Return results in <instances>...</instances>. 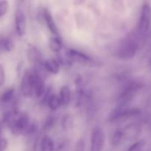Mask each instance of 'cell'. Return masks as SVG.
<instances>
[{
  "label": "cell",
  "mask_w": 151,
  "mask_h": 151,
  "mask_svg": "<svg viewBox=\"0 0 151 151\" xmlns=\"http://www.w3.org/2000/svg\"><path fill=\"white\" fill-rule=\"evenodd\" d=\"M29 117L28 114L24 112L19 113L14 120L11 122L9 128L15 135L19 134H27L31 125H29Z\"/></svg>",
  "instance_id": "cell-1"
},
{
  "label": "cell",
  "mask_w": 151,
  "mask_h": 151,
  "mask_svg": "<svg viewBox=\"0 0 151 151\" xmlns=\"http://www.w3.org/2000/svg\"><path fill=\"white\" fill-rule=\"evenodd\" d=\"M141 84L137 82H132L121 93L117 99L118 108H126L130 104L137 91L141 88Z\"/></svg>",
  "instance_id": "cell-2"
},
{
  "label": "cell",
  "mask_w": 151,
  "mask_h": 151,
  "mask_svg": "<svg viewBox=\"0 0 151 151\" xmlns=\"http://www.w3.org/2000/svg\"><path fill=\"white\" fill-rule=\"evenodd\" d=\"M151 24V6L145 1L141 10L139 20L138 23V30L141 34H145L150 29Z\"/></svg>",
  "instance_id": "cell-3"
},
{
  "label": "cell",
  "mask_w": 151,
  "mask_h": 151,
  "mask_svg": "<svg viewBox=\"0 0 151 151\" xmlns=\"http://www.w3.org/2000/svg\"><path fill=\"white\" fill-rule=\"evenodd\" d=\"M138 44L134 40L130 39L123 41L122 45L119 47L118 55L119 58L125 60H129L135 56L138 50Z\"/></svg>",
  "instance_id": "cell-4"
},
{
  "label": "cell",
  "mask_w": 151,
  "mask_h": 151,
  "mask_svg": "<svg viewBox=\"0 0 151 151\" xmlns=\"http://www.w3.org/2000/svg\"><path fill=\"white\" fill-rule=\"evenodd\" d=\"M105 145V134L100 127L92 129L91 134L90 151H103Z\"/></svg>",
  "instance_id": "cell-5"
},
{
  "label": "cell",
  "mask_w": 151,
  "mask_h": 151,
  "mask_svg": "<svg viewBox=\"0 0 151 151\" xmlns=\"http://www.w3.org/2000/svg\"><path fill=\"white\" fill-rule=\"evenodd\" d=\"M21 91L24 97H30L34 94L33 74L29 71L26 70L24 72L21 82Z\"/></svg>",
  "instance_id": "cell-6"
},
{
  "label": "cell",
  "mask_w": 151,
  "mask_h": 151,
  "mask_svg": "<svg viewBox=\"0 0 151 151\" xmlns=\"http://www.w3.org/2000/svg\"><path fill=\"white\" fill-rule=\"evenodd\" d=\"M140 110L137 108H116L112 113L111 120L116 121L122 120L123 119H128L131 116L139 114Z\"/></svg>",
  "instance_id": "cell-7"
},
{
  "label": "cell",
  "mask_w": 151,
  "mask_h": 151,
  "mask_svg": "<svg viewBox=\"0 0 151 151\" xmlns=\"http://www.w3.org/2000/svg\"><path fill=\"white\" fill-rule=\"evenodd\" d=\"M69 59L75 63H80L81 65H86V66H90V65L95 64V62L91 58L83 53L81 52L75 50H69L68 52Z\"/></svg>",
  "instance_id": "cell-8"
},
{
  "label": "cell",
  "mask_w": 151,
  "mask_h": 151,
  "mask_svg": "<svg viewBox=\"0 0 151 151\" xmlns=\"http://www.w3.org/2000/svg\"><path fill=\"white\" fill-rule=\"evenodd\" d=\"M16 30L19 37H23L26 33L27 19L26 16L22 9H17L15 13Z\"/></svg>",
  "instance_id": "cell-9"
},
{
  "label": "cell",
  "mask_w": 151,
  "mask_h": 151,
  "mask_svg": "<svg viewBox=\"0 0 151 151\" xmlns=\"http://www.w3.org/2000/svg\"><path fill=\"white\" fill-rule=\"evenodd\" d=\"M33 85L34 94L37 97H41L45 92V83L42 77L35 72H33Z\"/></svg>",
  "instance_id": "cell-10"
},
{
  "label": "cell",
  "mask_w": 151,
  "mask_h": 151,
  "mask_svg": "<svg viewBox=\"0 0 151 151\" xmlns=\"http://www.w3.org/2000/svg\"><path fill=\"white\" fill-rule=\"evenodd\" d=\"M44 19L45 20L46 24H47V27L49 28L50 32L56 35H58V29L57 25H56L54 19H53L51 13L47 9L44 10Z\"/></svg>",
  "instance_id": "cell-11"
},
{
  "label": "cell",
  "mask_w": 151,
  "mask_h": 151,
  "mask_svg": "<svg viewBox=\"0 0 151 151\" xmlns=\"http://www.w3.org/2000/svg\"><path fill=\"white\" fill-rule=\"evenodd\" d=\"M59 99H60L61 106H67L70 102L71 91L67 85L62 86L59 92Z\"/></svg>",
  "instance_id": "cell-12"
},
{
  "label": "cell",
  "mask_w": 151,
  "mask_h": 151,
  "mask_svg": "<svg viewBox=\"0 0 151 151\" xmlns=\"http://www.w3.org/2000/svg\"><path fill=\"white\" fill-rule=\"evenodd\" d=\"M44 66L47 72L53 74V75L58 74L60 70V64H59L58 61L55 59L50 58L45 60V62L44 63Z\"/></svg>",
  "instance_id": "cell-13"
},
{
  "label": "cell",
  "mask_w": 151,
  "mask_h": 151,
  "mask_svg": "<svg viewBox=\"0 0 151 151\" xmlns=\"http://www.w3.org/2000/svg\"><path fill=\"white\" fill-rule=\"evenodd\" d=\"M14 48V44L11 38L0 35V52H10Z\"/></svg>",
  "instance_id": "cell-14"
},
{
  "label": "cell",
  "mask_w": 151,
  "mask_h": 151,
  "mask_svg": "<svg viewBox=\"0 0 151 151\" xmlns=\"http://www.w3.org/2000/svg\"><path fill=\"white\" fill-rule=\"evenodd\" d=\"M41 151H55V143L48 136L43 137L41 142Z\"/></svg>",
  "instance_id": "cell-15"
},
{
  "label": "cell",
  "mask_w": 151,
  "mask_h": 151,
  "mask_svg": "<svg viewBox=\"0 0 151 151\" xmlns=\"http://www.w3.org/2000/svg\"><path fill=\"white\" fill-rule=\"evenodd\" d=\"M28 58L30 61L34 63H41V60H42V56H41V52L39 50H37L36 48H29L28 50Z\"/></svg>",
  "instance_id": "cell-16"
},
{
  "label": "cell",
  "mask_w": 151,
  "mask_h": 151,
  "mask_svg": "<svg viewBox=\"0 0 151 151\" xmlns=\"http://www.w3.org/2000/svg\"><path fill=\"white\" fill-rule=\"evenodd\" d=\"M47 105L52 111L58 110L59 107L61 106L58 96L55 95V94L50 95L47 99Z\"/></svg>",
  "instance_id": "cell-17"
},
{
  "label": "cell",
  "mask_w": 151,
  "mask_h": 151,
  "mask_svg": "<svg viewBox=\"0 0 151 151\" xmlns=\"http://www.w3.org/2000/svg\"><path fill=\"white\" fill-rule=\"evenodd\" d=\"M49 47L50 50L54 52L58 53L62 49V43L58 37L51 38L49 41Z\"/></svg>",
  "instance_id": "cell-18"
},
{
  "label": "cell",
  "mask_w": 151,
  "mask_h": 151,
  "mask_svg": "<svg viewBox=\"0 0 151 151\" xmlns=\"http://www.w3.org/2000/svg\"><path fill=\"white\" fill-rule=\"evenodd\" d=\"M74 126V118L72 115L67 114L64 115L62 119V127L63 130H70L73 128Z\"/></svg>",
  "instance_id": "cell-19"
},
{
  "label": "cell",
  "mask_w": 151,
  "mask_h": 151,
  "mask_svg": "<svg viewBox=\"0 0 151 151\" xmlns=\"http://www.w3.org/2000/svg\"><path fill=\"white\" fill-rule=\"evenodd\" d=\"M15 90L13 88H7L6 91H4L1 97V101L3 103H8L13 100V97H14Z\"/></svg>",
  "instance_id": "cell-20"
},
{
  "label": "cell",
  "mask_w": 151,
  "mask_h": 151,
  "mask_svg": "<svg viewBox=\"0 0 151 151\" xmlns=\"http://www.w3.org/2000/svg\"><path fill=\"white\" fill-rule=\"evenodd\" d=\"M124 137H125V133H124V131L120 129L117 130L114 133L113 139H112V145H113V146L119 145L122 143Z\"/></svg>",
  "instance_id": "cell-21"
},
{
  "label": "cell",
  "mask_w": 151,
  "mask_h": 151,
  "mask_svg": "<svg viewBox=\"0 0 151 151\" xmlns=\"http://www.w3.org/2000/svg\"><path fill=\"white\" fill-rule=\"evenodd\" d=\"M145 140H139V141L134 143L128 148V151H141L145 147Z\"/></svg>",
  "instance_id": "cell-22"
},
{
  "label": "cell",
  "mask_w": 151,
  "mask_h": 151,
  "mask_svg": "<svg viewBox=\"0 0 151 151\" xmlns=\"http://www.w3.org/2000/svg\"><path fill=\"white\" fill-rule=\"evenodd\" d=\"M55 123V117L54 116H49L48 117H47V119H46L44 128L46 131L49 129H51V128L54 126Z\"/></svg>",
  "instance_id": "cell-23"
},
{
  "label": "cell",
  "mask_w": 151,
  "mask_h": 151,
  "mask_svg": "<svg viewBox=\"0 0 151 151\" xmlns=\"http://www.w3.org/2000/svg\"><path fill=\"white\" fill-rule=\"evenodd\" d=\"M9 3L7 1H0V19L7 13L8 10Z\"/></svg>",
  "instance_id": "cell-24"
},
{
  "label": "cell",
  "mask_w": 151,
  "mask_h": 151,
  "mask_svg": "<svg viewBox=\"0 0 151 151\" xmlns=\"http://www.w3.org/2000/svg\"><path fill=\"white\" fill-rule=\"evenodd\" d=\"M5 81V72L4 66L0 63V87L2 86Z\"/></svg>",
  "instance_id": "cell-25"
},
{
  "label": "cell",
  "mask_w": 151,
  "mask_h": 151,
  "mask_svg": "<svg viewBox=\"0 0 151 151\" xmlns=\"http://www.w3.org/2000/svg\"><path fill=\"white\" fill-rule=\"evenodd\" d=\"M8 145V142L5 138H0V151H4Z\"/></svg>",
  "instance_id": "cell-26"
},
{
  "label": "cell",
  "mask_w": 151,
  "mask_h": 151,
  "mask_svg": "<svg viewBox=\"0 0 151 151\" xmlns=\"http://www.w3.org/2000/svg\"><path fill=\"white\" fill-rule=\"evenodd\" d=\"M75 151H85V145L83 141L78 142L76 145Z\"/></svg>",
  "instance_id": "cell-27"
},
{
  "label": "cell",
  "mask_w": 151,
  "mask_h": 151,
  "mask_svg": "<svg viewBox=\"0 0 151 151\" xmlns=\"http://www.w3.org/2000/svg\"><path fill=\"white\" fill-rule=\"evenodd\" d=\"M5 125H6L5 123H4V122L2 121V119H1V120L0 121V138L2 137L3 130H4V126H5Z\"/></svg>",
  "instance_id": "cell-28"
},
{
  "label": "cell",
  "mask_w": 151,
  "mask_h": 151,
  "mask_svg": "<svg viewBox=\"0 0 151 151\" xmlns=\"http://www.w3.org/2000/svg\"><path fill=\"white\" fill-rule=\"evenodd\" d=\"M150 65H151V63H150Z\"/></svg>",
  "instance_id": "cell-29"
}]
</instances>
